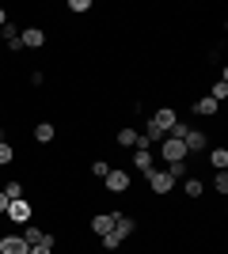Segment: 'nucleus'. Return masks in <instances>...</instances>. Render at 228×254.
<instances>
[{
  "instance_id": "nucleus-1",
  "label": "nucleus",
  "mask_w": 228,
  "mask_h": 254,
  "mask_svg": "<svg viewBox=\"0 0 228 254\" xmlns=\"http://www.w3.org/2000/svg\"><path fill=\"white\" fill-rule=\"evenodd\" d=\"M103 186H107V193H114V197H118V193H130L133 190V175L122 171V167H110V175L103 179Z\"/></svg>"
},
{
  "instance_id": "nucleus-2",
  "label": "nucleus",
  "mask_w": 228,
  "mask_h": 254,
  "mask_svg": "<svg viewBox=\"0 0 228 254\" xmlns=\"http://www.w3.org/2000/svg\"><path fill=\"white\" fill-rule=\"evenodd\" d=\"M145 179H149V193H156V197H167V193L175 190V179H171L163 167H152Z\"/></svg>"
},
{
  "instance_id": "nucleus-3",
  "label": "nucleus",
  "mask_w": 228,
  "mask_h": 254,
  "mask_svg": "<svg viewBox=\"0 0 228 254\" xmlns=\"http://www.w3.org/2000/svg\"><path fill=\"white\" fill-rule=\"evenodd\" d=\"M160 159L163 163H183V159H190V152H186V144L179 137H163L160 140Z\"/></svg>"
},
{
  "instance_id": "nucleus-4",
  "label": "nucleus",
  "mask_w": 228,
  "mask_h": 254,
  "mask_svg": "<svg viewBox=\"0 0 228 254\" xmlns=\"http://www.w3.org/2000/svg\"><path fill=\"white\" fill-rule=\"evenodd\" d=\"M11 224H31L34 220V205L27 201V197H15V201L8 205V212H4Z\"/></svg>"
},
{
  "instance_id": "nucleus-5",
  "label": "nucleus",
  "mask_w": 228,
  "mask_h": 254,
  "mask_svg": "<svg viewBox=\"0 0 228 254\" xmlns=\"http://www.w3.org/2000/svg\"><path fill=\"white\" fill-rule=\"evenodd\" d=\"M183 144H186V152H190V156H194V152H209V133L190 126V129L183 133Z\"/></svg>"
},
{
  "instance_id": "nucleus-6",
  "label": "nucleus",
  "mask_w": 228,
  "mask_h": 254,
  "mask_svg": "<svg viewBox=\"0 0 228 254\" xmlns=\"http://www.w3.org/2000/svg\"><path fill=\"white\" fill-rule=\"evenodd\" d=\"M133 232H137V220H133L130 212H122V209H114V235H118L122 243H126V239H130Z\"/></svg>"
},
{
  "instance_id": "nucleus-7",
  "label": "nucleus",
  "mask_w": 228,
  "mask_h": 254,
  "mask_svg": "<svg viewBox=\"0 0 228 254\" xmlns=\"http://www.w3.org/2000/svg\"><path fill=\"white\" fill-rule=\"evenodd\" d=\"M190 114H198V118H217L221 114V103H213L209 95H198L194 103H190Z\"/></svg>"
},
{
  "instance_id": "nucleus-8",
  "label": "nucleus",
  "mask_w": 228,
  "mask_h": 254,
  "mask_svg": "<svg viewBox=\"0 0 228 254\" xmlns=\"http://www.w3.org/2000/svg\"><path fill=\"white\" fill-rule=\"evenodd\" d=\"M19 42H23V50H42L46 46V31L42 27H27V31H19Z\"/></svg>"
},
{
  "instance_id": "nucleus-9",
  "label": "nucleus",
  "mask_w": 228,
  "mask_h": 254,
  "mask_svg": "<svg viewBox=\"0 0 228 254\" xmlns=\"http://www.w3.org/2000/svg\"><path fill=\"white\" fill-rule=\"evenodd\" d=\"M152 167H156V156H152V148H133V171H137V175H149Z\"/></svg>"
},
{
  "instance_id": "nucleus-10",
  "label": "nucleus",
  "mask_w": 228,
  "mask_h": 254,
  "mask_svg": "<svg viewBox=\"0 0 228 254\" xmlns=\"http://www.w3.org/2000/svg\"><path fill=\"white\" fill-rule=\"evenodd\" d=\"M114 144H118V148H137V144H141V133L133 126H122L118 133H114Z\"/></svg>"
},
{
  "instance_id": "nucleus-11",
  "label": "nucleus",
  "mask_w": 228,
  "mask_h": 254,
  "mask_svg": "<svg viewBox=\"0 0 228 254\" xmlns=\"http://www.w3.org/2000/svg\"><path fill=\"white\" fill-rule=\"evenodd\" d=\"M31 137H34V144H54L57 126H54V122H38V126L31 129Z\"/></svg>"
},
{
  "instance_id": "nucleus-12",
  "label": "nucleus",
  "mask_w": 228,
  "mask_h": 254,
  "mask_svg": "<svg viewBox=\"0 0 228 254\" xmlns=\"http://www.w3.org/2000/svg\"><path fill=\"white\" fill-rule=\"evenodd\" d=\"M31 247L23 243V235H0V254H27Z\"/></svg>"
},
{
  "instance_id": "nucleus-13",
  "label": "nucleus",
  "mask_w": 228,
  "mask_h": 254,
  "mask_svg": "<svg viewBox=\"0 0 228 254\" xmlns=\"http://www.w3.org/2000/svg\"><path fill=\"white\" fill-rule=\"evenodd\" d=\"M91 232L95 235L114 232V212H95V216H91Z\"/></svg>"
},
{
  "instance_id": "nucleus-14",
  "label": "nucleus",
  "mask_w": 228,
  "mask_h": 254,
  "mask_svg": "<svg viewBox=\"0 0 228 254\" xmlns=\"http://www.w3.org/2000/svg\"><path fill=\"white\" fill-rule=\"evenodd\" d=\"M183 193L194 201V197H202V193H206V182L198 179V175H186V179H183Z\"/></svg>"
},
{
  "instance_id": "nucleus-15",
  "label": "nucleus",
  "mask_w": 228,
  "mask_h": 254,
  "mask_svg": "<svg viewBox=\"0 0 228 254\" xmlns=\"http://www.w3.org/2000/svg\"><path fill=\"white\" fill-rule=\"evenodd\" d=\"M19 235H23V243H27V247H38L46 232L38 228V224H23V232H19Z\"/></svg>"
},
{
  "instance_id": "nucleus-16",
  "label": "nucleus",
  "mask_w": 228,
  "mask_h": 254,
  "mask_svg": "<svg viewBox=\"0 0 228 254\" xmlns=\"http://www.w3.org/2000/svg\"><path fill=\"white\" fill-rule=\"evenodd\" d=\"M209 167L213 171H228V148H209Z\"/></svg>"
},
{
  "instance_id": "nucleus-17",
  "label": "nucleus",
  "mask_w": 228,
  "mask_h": 254,
  "mask_svg": "<svg viewBox=\"0 0 228 254\" xmlns=\"http://www.w3.org/2000/svg\"><path fill=\"white\" fill-rule=\"evenodd\" d=\"M87 171H91V179H99V182H103V179L110 175V159H103V156H99V159H91V167H87Z\"/></svg>"
},
{
  "instance_id": "nucleus-18",
  "label": "nucleus",
  "mask_w": 228,
  "mask_h": 254,
  "mask_svg": "<svg viewBox=\"0 0 228 254\" xmlns=\"http://www.w3.org/2000/svg\"><path fill=\"white\" fill-rule=\"evenodd\" d=\"M0 193H4V197H8V201H15V197H27V193H23V182H19V179H11V182H4V186H0Z\"/></svg>"
},
{
  "instance_id": "nucleus-19",
  "label": "nucleus",
  "mask_w": 228,
  "mask_h": 254,
  "mask_svg": "<svg viewBox=\"0 0 228 254\" xmlns=\"http://www.w3.org/2000/svg\"><path fill=\"white\" fill-rule=\"evenodd\" d=\"M8 163H15V144H11V140H0V167H8Z\"/></svg>"
},
{
  "instance_id": "nucleus-20",
  "label": "nucleus",
  "mask_w": 228,
  "mask_h": 254,
  "mask_svg": "<svg viewBox=\"0 0 228 254\" xmlns=\"http://www.w3.org/2000/svg\"><path fill=\"white\" fill-rule=\"evenodd\" d=\"M209 99H213V103H225V99H228V84H225V80H213V87H209Z\"/></svg>"
},
{
  "instance_id": "nucleus-21",
  "label": "nucleus",
  "mask_w": 228,
  "mask_h": 254,
  "mask_svg": "<svg viewBox=\"0 0 228 254\" xmlns=\"http://www.w3.org/2000/svg\"><path fill=\"white\" fill-rule=\"evenodd\" d=\"M213 193H221V197L228 193V171H217V175H213Z\"/></svg>"
},
{
  "instance_id": "nucleus-22",
  "label": "nucleus",
  "mask_w": 228,
  "mask_h": 254,
  "mask_svg": "<svg viewBox=\"0 0 228 254\" xmlns=\"http://www.w3.org/2000/svg\"><path fill=\"white\" fill-rule=\"evenodd\" d=\"M99 243H103V251H118V247H122V239H118L114 232H107V235H99Z\"/></svg>"
},
{
  "instance_id": "nucleus-23",
  "label": "nucleus",
  "mask_w": 228,
  "mask_h": 254,
  "mask_svg": "<svg viewBox=\"0 0 228 254\" xmlns=\"http://www.w3.org/2000/svg\"><path fill=\"white\" fill-rule=\"evenodd\" d=\"M69 11H73V15H87V11H91V0H69Z\"/></svg>"
},
{
  "instance_id": "nucleus-24",
  "label": "nucleus",
  "mask_w": 228,
  "mask_h": 254,
  "mask_svg": "<svg viewBox=\"0 0 228 254\" xmlns=\"http://www.w3.org/2000/svg\"><path fill=\"white\" fill-rule=\"evenodd\" d=\"M46 84V72L42 68H31V87H42Z\"/></svg>"
},
{
  "instance_id": "nucleus-25",
  "label": "nucleus",
  "mask_w": 228,
  "mask_h": 254,
  "mask_svg": "<svg viewBox=\"0 0 228 254\" xmlns=\"http://www.w3.org/2000/svg\"><path fill=\"white\" fill-rule=\"evenodd\" d=\"M4 46H8V53H19V50H23V42H19V38H8Z\"/></svg>"
},
{
  "instance_id": "nucleus-26",
  "label": "nucleus",
  "mask_w": 228,
  "mask_h": 254,
  "mask_svg": "<svg viewBox=\"0 0 228 254\" xmlns=\"http://www.w3.org/2000/svg\"><path fill=\"white\" fill-rule=\"evenodd\" d=\"M27 254H54V251H50V247H42V243H38V247H31V251H27Z\"/></svg>"
},
{
  "instance_id": "nucleus-27",
  "label": "nucleus",
  "mask_w": 228,
  "mask_h": 254,
  "mask_svg": "<svg viewBox=\"0 0 228 254\" xmlns=\"http://www.w3.org/2000/svg\"><path fill=\"white\" fill-rule=\"evenodd\" d=\"M8 205H11V201H8V197H4V193H0V216L8 212Z\"/></svg>"
},
{
  "instance_id": "nucleus-28",
  "label": "nucleus",
  "mask_w": 228,
  "mask_h": 254,
  "mask_svg": "<svg viewBox=\"0 0 228 254\" xmlns=\"http://www.w3.org/2000/svg\"><path fill=\"white\" fill-rule=\"evenodd\" d=\"M8 19H11V11H8V8H0V27H4Z\"/></svg>"
},
{
  "instance_id": "nucleus-29",
  "label": "nucleus",
  "mask_w": 228,
  "mask_h": 254,
  "mask_svg": "<svg viewBox=\"0 0 228 254\" xmlns=\"http://www.w3.org/2000/svg\"><path fill=\"white\" fill-rule=\"evenodd\" d=\"M0 140H8V137H4V126H0Z\"/></svg>"
}]
</instances>
